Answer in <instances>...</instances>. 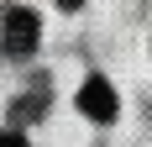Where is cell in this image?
Returning <instances> with one entry per match:
<instances>
[{"mask_svg": "<svg viewBox=\"0 0 152 147\" xmlns=\"http://www.w3.org/2000/svg\"><path fill=\"white\" fill-rule=\"evenodd\" d=\"M0 42H5L11 58H26L31 47H37V16H31V11H5V21H0Z\"/></svg>", "mask_w": 152, "mask_h": 147, "instance_id": "cell-1", "label": "cell"}, {"mask_svg": "<svg viewBox=\"0 0 152 147\" xmlns=\"http://www.w3.org/2000/svg\"><path fill=\"white\" fill-rule=\"evenodd\" d=\"M79 110L94 121H110L115 116V89L105 84V79H84V89H79Z\"/></svg>", "mask_w": 152, "mask_h": 147, "instance_id": "cell-2", "label": "cell"}, {"mask_svg": "<svg viewBox=\"0 0 152 147\" xmlns=\"http://www.w3.org/2000/svg\"><path fill=\"white\" fill-rule=\"evenodd\" d=\"M0 147H31V142H26L21 132H0Z\"/></svg>", "mask_w": 152, "mask_h": 147, "instance_id": "cell-3", "label": "cell"}]
</instances>
